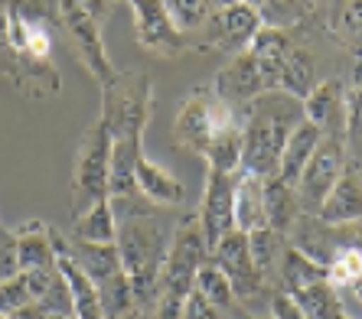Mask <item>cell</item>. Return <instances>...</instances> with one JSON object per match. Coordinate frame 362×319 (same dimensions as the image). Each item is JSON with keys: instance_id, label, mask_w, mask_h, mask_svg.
Masks as SVG:
<instances>
[{"instance_id": "6da1fadb", "label": "cell", "mask_w": 362, "mask_h": 319, "mask_svg": "<svg viewBox=\"0 0 362 319\" xmlns=\"http://www.w3.org/2000/svg\"><path fill=\"white\" fill-rule=\"evenodd\" d=\"M153 82L147 72H118L101 88V118L111 127V199L134 195V167L144 153Z\"/></svg>"}, {"instance_id": "7a4b0ae2", "label": "cell", "mask_w": 362, "mask_h": 319, "mask_svg": "<svg viewBox=\"0 0 362 319\" xmlns=\"http://www.w3.org/2000/svg\"><path fill=\"white\" fill-rule=\"evenodd\" d=\"M303 121V101L271 88L242 111V169L252 176H278L281 153L297 124Z\"/></svg>"}, {"instance_id": "3957f363", "label": "cell", "mask_w": 362, "mask_h": 319, "mask_svg": "<svg viewBox=\"0 0 362 319\" xmlns=\"http://www.w3.org/2000/svg\"><path fill=\"white\" fill-rule=\"evenodd\" d=\"M170 235H173V228L157 222V209L118 215L115 244H118L121 264H124V274L134 290L137 313L151 310V303L160 294V270L170 248Z\"/></svg>"}, {"instance_id": "277c9868", "label": "cell", "mask_w": 362, "mask_h": 319, "mask_svg": "<svg viewBox=\"0 0 362 319\" xmlns=\"http://www.w3.org/2000/svg\"><path fill=\"white\" fill-rule=\"evenodd\" d=\"M69 251L78 260V267L88 274V280L98 290L101 310L105 319H127L137 313V300L134 290H131V280L124 274V264H121L118 244H95V241H76L69 238Z\"/></svg>"}, {"instance_id": "5b68a950", "label": "cell", "mask_w": 362, "mask_h": 319, "mask_svg": "<svg viewBox=\"0 0 362 319\" xmlns=\"http://www.w3.org/2000/svg\"><path fill=\"white\" fill-rule=\"evenodd\" d=\"M111 195V127L108 121L95 118L92 127L82 134L72 167V186H69V205L72 215H82L88 205Z\"/></svg>"}, {"instance_id": "8992f818", "label": "cell", "mask_w": 362, "mask_h": 319, "mask_svg": "<svg viewBox=\"0 0 362 319\" xmlns=\"http://www.w3.org/2000/svg\"><path fill=\"white\" fill-rule=\"evenodd\" d=\"M238 124H242V111L226 104L212 88H193L177 111L173 140H177V147L193 153V157H206L209 143L216 140L222 131L238 127Z\"/></svg>"}, {"instance_id": "52a82bcc", "label": "cell", "mask_w": 362, "mask_h": 319, "mask_svg": "<svg viewBox=\"0 0 362 319\" xmlns=\"http://www.w3.org/2000/svg\"><path fill=\"white\" fill-rule=\"evenodd\" d=\"M10 49L26 62H52V4L7 0Z\"/></svg>"}, {"instance_id": "ba28073f", "label": "cell", "mask_w": 362, "mask_h": 319, "mask_svg": "<svg viewBox=\"0 0 362 319\" xmlns=\"http://www.w3.org/2000/svg\"><path fill=\"white\" fill-rule=\"evenodd\" d=\"M59 10V23L66 30L72 49H76V59L85 66V72L95 78V82L105 88L118 78V68L108 59V49H105V33H101V20H95L88 10L76 7V4H56Z\"/></svg>"}, {"instance_id": "9c48e42d", "label": "cell", "mask_w": 362, "mask_h": 319, "mask_svg": "<svg viewBox=\"0 0 362 319\" xmlns=\"http://www.w3.org/2000/svg\"><path fill=\"white\" fill-rule=\"evenodd\" d=\"M209 260V244L199 228V219L189 215L180 225H173L170 235V248L163 258V270H160V290H173V294H189L196 280V270Z\"/></svg>"}, {"instance_id": "30bf717a", "label": "cell", "mask_w": 362, "mask_h": 319, "mask_svg": "<svg viewBox=\"0 0 362 319\" xmlns=\"http://www.w3.org/2000/svg\"><path fill=\"white\" fill-rule=\"evenodd\" d=\"M349 167V157H346V134H323V140L317 143V150L310 153L307 167H303L300 179H297V199H300V209L317 215L320 202L327 199V193L333 189L339 176Z\"/></svg>"}, {"instance_id": "8fae6325", "label": "cell", "mask_w": 362, "mask_h": 319, "mask_svg": "<svg viewBox=\"0 0 362 319\" xmlns=\"http://www.w3.org/2000/svg\"><path fill=\"white\" fill-rule=\"evenodd\" d=\"M124 4L134 13V40L144 52L157 59H180L189 49L186 33L170 17L167 0H124Z\"/></svg>"}, {"instance_id": "7c38bea8", "label": "cell", "mask_w": 362, "mask_h": 319, "mask_svg": "<svg viewBox=\"0 0 362 319\" xmlns=\"http://www.w3.org/2000/svg\"><path fill=\"white\" fill-rule=\"evenodd\" d=\"M202 40L196 42V49H212L226 52V56H238L248 49L252 36L262 30V13L252 4H232V7H216L199 26Z\"/></svg>"}, {"instance_id": "4fadbf2b", "label": "cell", "mask_w": 362, "mask_h": 319, "mask_svg": "<svg viewBox=\"0 0 362 319\" xmlns=\"http://www.w3.org/2000/svg\"><path fill=\"white\" fill-rule=\"evenodd\" d=\"M209 258L216 260V264L226 270V277L232 280L235 300L248 303V300H255V296L262 294L264 287H271L268 280L262 277V270L255 267L252 251H248V235H245V231H238V228L226 231L219 241L212 244Z\"/></svg>"}, {"instance_id": "5bb4252c", "label": "cell", "mask_w": 362, "mask_h": 319, "mask_svg": "<svg viewBox=\"0 0 362 319\" xmlns=\"http://www.w3.org/2000/svg\"><path fill=\"white\" fill-rule=\"evenodd\" d=\"M235 176L238 173H219V169L206 173V186H202V202L196 219H199V228L206 235L209 251L226 231L235 228Z\"/></svg>"}, {"instance_id": "9a60e30c", "label": "cell", "mask_w": 362, "mask_h": 319, "mask_svg": "<svg viewBox=\"0 0 362 319\" xmlns=\"http://www.w3.org/2000/svg\"><path fill=\"white\" fill-rule=\"evenodd\" d=\"M212 92L219 95L226 104H232L235 111H245L258 95L268 92V85H264V76L258 68V62L252 59V52L245 49L219 68V76L212 82Z\"/></svg>"}, {"instance_id": "2e32d148", "label": "cell", "mask_w": 362, "mask_h": 319, "mask_svg": "<svg viewBox=\"0 0 362 319\" xmlns=\"http://www.w3.org/2000/svg\"><path fill=\"white\" fill-rule=\"evenodd\" d=\"M52 235H56V264H59L62 277H66V284H69V294H72V316L76 319H105L98 290H95V284L88 280V274L78 267V260L72 258L69 238L62 235L59 228H56Z\"/></svg>"}, {"instance_id": "e0dca14e", "label": "cell", "mask_w": 362, "mask_h": 319, "mask_svg": "<svg viewBox=\"0 0 362 319\" xmlns=\"http://www.w3.org/2000/svg\"><path fill=\"white\" fill-rule=\"evenodd\" d=\"M294 46L297 42L291 40V33L281 30V26H264L262 23V30L252 36L248 52H252V59L258 62V68H262L268 92L271 88H281V76H284V66H287V59H291Z\"/></svg>"}, {"instance_id": "ac0fdd59", "label": "cell", "mask_w": 362, "mask_h": 319, "mask_svg": "<svg viewBox=\"0 0 362 319\" xmlns=\"http://www.w3.org/2000/svg\"><path fill=\"white\" fill-rule=\"evenodd\" d=\"M134 193L141 199H147L151 205H157V209H177L186 202V186L167 167L147 160L144 153L134 167Z\"/></svg>"}, {"instance_id": "d6986e66", "label": "cell", "mask_w": 362, "mask_h": 319, "mask_svg": "<svg viewBox=\"0 0 362 319\" xmlns=\"http://www.w3.org/2000/svg\"><path fill=\"white\" fill-rule=\"evenodd\" d=\"M23 277H26L30 300H33L46 316H72V294H69V284H66V277H62L59 264L23 270Z\"/></svg>"}, {"instance_id": "ffe728a7", "label": "cell", "mask_w": 362, "mask_h": 319, "mask_svg": "<svg viewBox=\"0 0 362 319\" xmlns=\"http://www.w3.org/2000/svg\"><path fill=\"white\" fill-rule=\"evenodd\" d=\"M343 95L346 85L339 78H323L313 85L310 95L303 98V118L323 127V134H346L343 127Z\"/></svg>"}, {"instance_id": "44dd1931", "label": "cell", "mask_w": 362, "mask_h": 319, "mask_svg": "<svg viewBox=\"0 0 362 319\" xmlns=\"http://www.w3.org/2000/svg\"><path fill=\"white\" fill-rule=\"evenodd\" d=\"M317 219L329 222V225H349V222L362 219V179L356 169L346 167V173L333 183L327 199L320 202Z\"/></svg>"}, {"instance_id": "7402d4cb", "label": "cell", "mask_w": 362, "mask_h": 319, "mask_svg": "<svg viewBox=\"0 0 362 319\" xmlns=\"http://www.w3.org/2000/svg\"><path fill=\"white\" fill-rule=\"evenodd\" d=\"M56 228L46 225L42 219H26L13 228L17 235V251H20V267H52L56 264Z\"/></svg>"}, {"instance_id": "603a6c76", "label": "cell", "mask_w": 362, "mask_h": 319, "mask_svg": "<svg viewBox=\"0 0 362 319\" xmlns=\"http://www.w3.org/2000/svg\"><path fill=\"white\" fill-rule=\"evenodd\" d=\"M300 215H303V209H300V199H297L294 186L284 183L281 176L264 179V225L287 238V231L294 228V222Z\"/></svg>"}, {"instance_id": "cb8c5ba5", "label": "cell", "mask_w": 362, "mask_h": 319, "mask_svg": "<svg viewBox=\"0 0 362 319\" xmlns=\"http://www.w3.org/2000/svg\"><path fill=\"white\" fill-rule=\"evenodd\" d=\"M320 140H323V127H317L313 121L303 118L300 124L291 131V137H287V143H284L278 176L284 179V183L297 186V179H300L303 167H307V160H310V153L317 150V143H320Z\"/></svg>"}, {"instance_id": "d4e9b609", "label": "cell", "mask_w": 362, "mask_h": 319, "mask_svg": "<svg viewBox=\"0 0 362 319\" xmlns=\"http://www.w3.org/2000/svg\"><path fill=\"white\" fill-rule=\"evenodd\" d=\"M264 225V179L238 169L235 176V228L255 231Z\"/></svg>"}, {"instance_id": "484cf974", "label": "cell", "mask_w": 362, "mask_h": 319, "mask_svg": "<svg viewBox=\"0 0 362 319\" xmlns=\"http://www.w3.org/2000/svg\"><path fill=\"white\" fill-rule=\"evenodd\" d=\"M118 235V215H115V202L108 199H98L95 205L76 215L72 222V238L76 241H95V244H108L115 241Z\"/></svg>"}, {"instance_id": "4316f807", "label": "cell", "mask_w": 362, "mask_h": 319, "mask_svg": "<svg viewBox=\"0 0 362 319\" xmlns=\"http://www.w3.org/2000/svg\"><path fill=\"white\" fill-rule=\"evenodd\" d=\"M291 300L300 306L310 319H343L346 306L339 300V290L329 280H313V284H303L297 290H291Z\"/></svg>"}, {"instance_id": "83f0119b", "label": "cell", "mask_w": 362, "mask_h": 319, "mask_svg": "<svg viewBox=\"0 0 362 319\" xmlns=\"http://www.w3.org/2000/svg\"><path fill=\"white\" fill-rule=\"evenodd\" d=\"M245 235H248V251H252L255 267L262 270V277L268 284H278V267H281V258H284L287 238L278 235L268 225L255 228V231H245Z\"/></svg>"}, {"instance_id": "f1b7e54d", "label": "cell", "mask_w": 362, "mask_h": 319, "mask_svg": "<svg viewBox=\"0 0 362 319\" xmlns=\"http://www.w3.org/2000/svg\"><path fill=\"white\" fill-rule=\"evenodd\" d=\"M193 290H199L202 296L209 303H216L222 313H228L235 306V290H232V280L226 277V270L216 264V260H206L199 270H196V280H193Z\"/></svg>"}, {"instance_id": "f546056e", "label": "cell", "mask_w": 362, "mask_h": 319, "mask_svg": "<svg viewBox=\"0 0 362 319\" xmlns=\"http://www.w3.org/2000/svg\"><path fill=\"white\" fill-rule=\"evenodd\" d=\"M327 30L337 33V40L346 49H353V56H362V0H343L337 7V13L329 17Z\"/></svg>"}, {"instance_id": "4dcf8cb0", "label": "cell", "mask_w": 362, "mask_h": 319, "mask_svg": "<svg viewBox=\"0 0 362 319\" xmlns=\"http://www.w3.org/2000/svg\"><path fill=\"white\" fill-rule=\"evenodd\" d=\"M206 163H209V169H219V173H238L242 169V124L222 131L209 143Z\"/></svg>"}, {"instance_id": "1f68e13d", "label": "cell", "mask_w": 362, "mask_h": 319, "mask_svg": "<svg viewBox=\"0 0 362 319\" xmlns=\"http://www.w3.org/2000/svg\"><path fill=\"white\" fill-rule=\"evenodd\" d=\"M313 88V66H310V56L300 49V46H294V52H291V59H287L284 66V76H281V92L294 95V98H307Z\"/></svg>"}, {"instance_id": "d6a6232c", "label": "cell", "mask_w": 362, "mask_h": 319, "mask_svg": "<svg viewBox=\"0 0 362 319\" xmlns=\"http://www.w3.org/2000/svg\"><path fill=\"white\" fill-rule=\"evenodd\" d=\"M258 13H262V23L264 26H297L300 20H307V4L303 0H262L258 4Z\"/></svg>"}, {"instance_id": "836d02e7", "label": "cell", "mask_w": 362, "mask_h": 319, "mask_svg": "<svg viewBox=\"0 0 362 319\" xmlns=\"http://www.w3.org/2000/svg\"><path fill=\"white\" fill-rule=\"evenodd\" d=\"M167 10L180 30H199L212 13V0H167Z\"/></svg>"}, {"instance_id": "e575fe53", "label": "cell", "mask_w": 362, "mask_h": 319, "mask_svg": "<svg viewBox=\"0 0 362 319\" xmlns=\"http://www.w3.org/2000/svg\"><path fill=\"white\" fill-rule=\"evenodd\" d=\"M362 274V251L359 248H343L337 258L327 264V280L333 287H349Z\"/></svg>"}, {"instance_id": "d590c367", "label": "cell", "mask_w": 362, "mask_h": 319, "mask_svg": "<svg viewBox=\"0 0 362 319\" xmlns=\"http://www.w3.org/2000/svg\"><path fill=\"white\" fill-rule=\"evenodd\" d=\"M17 274H23V267H20V251H17V235H13V228L0 225V284L10 277H17Z\"/></svg>"}, {"instance_id": "8d00e7d4", "label": "cell", "mask_w": 362, "mask_h": 319, "mask_svg": "<svg viewBox=\"0 0 362 319\" xmlns=\"http://www.w3.org/2000/svg\"><path fill=\"white\" fill-rule=\"evenodd\" d=\"M30 300V290H26V277L23 274H17V277H10L0 284V313L4 316H10V313H17L20 306H26Z\"/></svg>"}, {"instance_id": "74e56055", "label": "cell", "mask_w": 362, "mask_h": 319, "mask_svg": "<svg viewBox=\"0 0 362 319\" xmlns=\"http://www.w3.org/2000/svg\"><path fill=\"white\" fill-rule=\"evenodd\" d=\"M343 127L346 134L362 131V85H349L343 95Z\"/></svg>"}, {"instance_id": "f35d334b", "label": "cell", "mask_w": 362, "mask_h": 319, "mask_svg": "<svg viewBox=\"0 0 362 319\" xmlns=\"http://www.w3.org/2000/svg\"><path fill=\"white\" fill-rule=\"evenodd\" d=\"M183 294H173V290H160L157 300L151 303L147 319H183Z\"/></svg>"}, {"instance_id": "ab89813d", "label": "cell", "mask_w": 362, "mask_h": 319, "mask_svg": "<svg viewBox=\"0 0 362 319\" xmlns=\"http://www.w3.org/2000/svg\"><path fill=\"white\" fill-rule=\"evenodd\" d=\"M183 319H226V313L206 300L199 290H189L183 300Z\"/></svg>"}, {"instance_id": "60d3db41", "label": "cell", "mask_w": 362, "mask_h": 319, "mask_svg": "<svg viewBox=\"0 0 362 319\" xmlns=\"http://www.w3.org/2000/svg\"><path fill=\"white\" fill-rule=\"evenodd\" d=\"M271 319H310V316H307L284 290H274V294H271Z\"/></svg>"}, {"instance_id": "b9f144b4", "label": "cell", "mask_w": 362, "mask_h": 319, "mask_svg": "<svg viewBox=\"0 0 362 319\" xmlns=\"http://www.w3.org/2000/svg\"><path fill=\"white\" fill-rule=\"evenodd\" d=\"M59 4H76V7L88 10V13H92L95 20H101V23H108L111 10H115V4H118V0H59Z\"/></svg>"}, {"instance_id": "7bdbcfd3", "label": "cell", "mask_w": 362, "mask_h": 319, "mask_svg": "<svg viewBox=\"0 0 362 319\" xmlns=\"http://www.w3.org/2000/svg\"><path fill=\"white\" fill-rule=\"evenodd\" d=\"M7 319H46V313H42L36 303H26V306H20L17 313H10Z\"/></svg>"}, {"instance_id": "ee69618b", "label": "cell", "mask_w": 362, "mask_h": 319, "mask_svg": "<svg viewBox=\"0 0 362 319\" xmlns=\"http://www.w3.org/2000/svg\"><path fill=\"white\" fill-rule=\"evenodd\" d=\"M232 4H252V7H258L262 0H212V10L216 7H232Z\"/></svg>"}, {"instance_id": "f6af8a7d", "label": "cell", "mask_w": 362, "mask_h": 319, "mask_svg": "<svg viewBox=\"0 0 362 319\" xmlns=\"http://www.w3.org/2000/svg\"><path fill=\"white\" fill-rule=\"evenodd\" d=\"M228 316H232V319H262V316H252V313H248V310H242L238 303H235V306H232V310H228Z\"/></svg>"}, {"instance_id": "bcb514c9", "label": "cell", "mask_w": 362, "mask_h": 319, "mask_svg": "<svg viewBox=\"0 0 362 319\" xmlns=\"http://www.w3.org/2000/svg\"><path fill=\"white\" fill-rule=\"evenodd\" d=\"M349 287H353V294H356V300H359V303H362V274H359V277H356V280H353V284H349Z\"/></svg>"}, {"instance_id": "7dc6e473", "label": "cell", "mask_w": 362, "mask_h": 319, "mask_svg": "<svg viewBox=\"0 0 362 319\" xmlns=\"http://www.w3.org/2000/svg\"><path fill=\"white\" fill-rule=\"evenodd\" d=\"M343 319H356V316H349V313H346V316H343Z\"/></svg>"}, {"instance_id": "c3c4849f", "label": "cell", "mask_w": 362, "mask_h": 319, "mask_svg": "<svg viewBox=\"0 0 362 319\" xmlns=\"http://www.w3.org/2000/svg\"><path fill=\"white\" fill-rule=\"evenodd\" d=\"M0 319H7V316H4V313H0Z\"/></svg>"}]
</instances>
